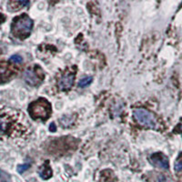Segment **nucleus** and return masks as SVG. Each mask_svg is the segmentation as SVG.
Wrapping results in <instances>:
<instances>
[{"instance_id": "9d476101", "label": "nucleus", "mask_w": 182, "mask_h": 182, "mask_svg": "<svg viewBox=\"0 0 182 182\" xmlns=\"http://www.w3.org/2000/svg\"><path fill=\"white\" fill-rule=\"evenodd\" d=\"M10 62H12V63H15V64H20L22 61H23V58H22V57H20V56H18V55H14V56H12L11 57H10Z\"/></svg>"}, {"instance_id": "f8f14e48", "label": "nucleus", "mask_w": 182, "mask_h": 182, "mask_svg": "<svg viewBox=\"0 0 182 182\" xmlns=\"http://www.w3.org/2000/svg\"><path fill=\"white\" fill-rule=\"evenodd\" d=\"M49 130L52 131V132H55V131L57 130V127H56V125H55L54 123H52V124L50 125V127H49Z\"/></svg>"}, {"instance_id": "4468645a", "label": "nucleus", "mask_w": 182, "mask_h": 182, "mask_svg": "<svg viewBox=\"0 0 182 182\" xmlns=\"http://www.w3.org/2000/svg\"><path fill=\"white\" fill-rule=\"evenodd\" d=\"M0 16H2V14H0Z\"/></svg>"}, {"instance_id": "7ed1b4c3", "label": "nucleus", "mask_w": 182, "mask_h": 182, "mask_svg": "<svg viewBox=\"0 0 182 182\" xmlns=\"http://www.w3.org/2000/svg\"><path fill=\"white\" fill-rule=\"evenodd\" d=\"M134 117L138 120L139 123H140L143 126L148 127V128H155L156 126V120L149 111L143 109V108H138L134 110Z\"/></svg>"}, {"instance_id": "1a4fd4ad", "label": "nucleus", "mask_w": 182, "mask_h": 182, "mask_svg": "<svg viewBox=\"0 0 182 182\" xmlns=\"http://www.w3.org/2000/svg\"><path fill=\"white\" fill-rule=\"evenodd\" d=\"M175 169L177 171L182 170V152L179 154V156L178 157L177 160L175 162Z\"/></svg>"}, {"instance_id": "f03ea898", "label": "nucleus", "mask_w": 182, "mask_h": 182, "mask_svg": "<svg viewBox=\"0 0 182 182\" xmlns=\"http://www.w3.org/2000/svg\"><path fill=\"white\" fill-rule=\"evenodd\" d=\"M28 112L34 119L47 120L51 114V105L47 99L39 98L29 105Z\"/></svg>"}, {"instance_id": "39448f33", "label": "nucleus", "mask_w": 182, "mask_h": 182, "mask_svg": "<svg viewBox=\"0 0 182 182\" xmlns=\"http://www.w3.org/2000/svg\"><path fill=\"white\" fill-rule=\"evenodd\" d=\"M75 76H76V74H74V73H69V74H66V75L62 76L61 78L58 80V87L61 90L69 89L74 83Z\"/></svg>"}, {"instance_id": "20e7f679", "label": "nucleus", "mask_w": 182, "mask_h": 182, "mask_svg": "<svg viewBox=\"0 0 182 182\" xmlns=\"http://www.w3.org/2000/svg\"><path fill=\"white\" fill-rule=\"evenodd\" d=\"M151 161H152V163L154 165H156L159 169H168L169 167L168 157L164 154L160 153V152H157V153L153 154L151 156Z\"/></svg>"}, {"instance_id": "9b49d317", "label": "nucleus", "mask_w": 182, "mask_h": 182, "mask_svg": "<svg viewBox=\"0 0 182 182\" xmlns=\"http://www.w3.org/2000/svg\"><path fill=\"white\" fill-rule=\"evenodd\" d=\"M30 167L29 164H24V165H19L17 167V171L19 173H23L24 171H26L27 169H28V168Z\"/></svg>"}, {"instance_id": "0eeeda50", "label": "nucleus", "mask_w": 182, "mask_h": 182, "mask_svg": "<svg viewBox=\"0 0 182 182\" xmlns=\"http://www.w3.org/2000/svg\"><path fill=\"white\" fill-rule=\"evenodd\" d=\"M39 175L43 179H48L52 177V169L49 167L48 161L47 163H45L39 169Z\"/></svg>"}, {"instance_id": "f257e3e1", "label": "nucleus", "mask_w": 182, "mask_h": 182, "mask_svg": "<svg viewBox=\"0 0 182 182\" xmlns=\"http://www.w3.org/2000/svg\"><path fill=\"white\" fill-rule=\"evenodd\" d=\"M32 28L33 20L27 14H23L14 18L11 26V31L16 37L19 39H25L31 34Z\"/></svg>"}, {"instance_id": "ddd939ff", "label": "nucleus", "mask_w": 182, "mask_h": 182, "mask_svg": "<svg viewBox=\"0 0 182 182\" xmlns=\"http://www.w3.org/2000/svg\"><path fill=\"white\" fill-rule=\"evenodd\" d=\"M181 128V130H182V125H181V128Z\"/></svg>"}, {"instance_id": "423d86ee", "label": "nucleus", "mask_w": 182, "mask_h": 182, "mask_svg": "<svg viewBox=\"0 0 182 182\" xmlns=\"http://www.w3.org/2000/svg\"><path fill=\"white\" fill-rule=\"evenodd\" d=\"M25 79L28 84L35 86V85L38 84V81L41 78H39V75L37 73H36L35 69H33V68H29V69H28L25 73Z\"/></svg>"}, {"instance_id": "6e6552de", "label": "nucleus", "mask_w": 182, "mask_h": 182, "mask_svg": "<svg viewBox=\"0 0 182 182\" xmlns=\"http://www.w3.org/2000/svg\"><path fill=\"white\" fill-rule=\"evenodd\" d=\"M92 79L93 78L91 77H87V78H84L80 79L78 82V87H85L88 86L91 82H92Z\"/></svg>"}]
</instances>
